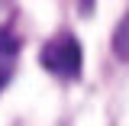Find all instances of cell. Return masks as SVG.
<instances>
[{"label": "cell", "instance_id": "277c9868", "mask_svg": "<svg viewBox=\"0 0 129 126\" xmlns=\"http://www.w3.org/2000/svg\"><path fill=\"white\" fill-rule=\"evenodd\" d=\"M7 78H10V65H0V87L7 84Z\"/></svg>", "mask_w": 129, "mask_h": 126}, {"label": "cell", "instance_id": "7a4b0ae2", "mask_svg": "<svg viewBox=\"0 0 129 126\" xmlns=\"http://www.w3.org/2000/svg\"><path fill=\"white\" fill-rule=\"evenodd\" d=\"M113 52H116L123 62H129V10L123 13V19H119L116 29H113Z\"/></svg>", "mask_w": 129, "mask_h": 126}, {"label": "cell", "instance_id": "6da1fadb", "mask_svg": "<svg viewBox=\"0 0 129 126\" xmlns=\"http://www.w3.org/2000/svg\"><path fill=\"white\" fill-rule=\"evenodd\" d=\"M39 62H42L45 71L58 74V78H78L81 74V45H78V39L58 36V39L45 42Z\"/></svg>", "mask_w": 129, "mask_h": 126}, {"label": "cell", "instance_id": "3957f363", "mask_svg": "<svg viewBox=\"0 0 129 126\" xmlns=\"http://www.w3.org/2000/svg\"><path fill=\"white\" fill-rule=\"evenodd\" d=\"M16 48V42L7 36V32H0V55H7V52H13Z\"/></svg>", "mask_w": 129, "mask_h": 126}]
</instances>
